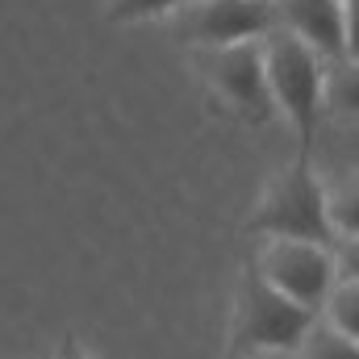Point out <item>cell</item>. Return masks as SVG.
I'll use <instances>...</instances> for the list:
<instances>
[{"label": "cell", "instance_id": "1", "mask_svg": "<svg viewBox=\"0 0 359 359\" xmlns=\"http://www.w3.org/2000/svg\"><path fill=\"white\" fill-rule=\"evenodd\" d=\"M264 59H268V80H271V92H276V104L297 126L301 159H309V147H313V134H318V113L326 104L330 67L313 46H305L284 25H276L264 38Z\"/></svg>", "mask_w": 359, "mask_h": 359}, {"label": "cell", "instance_id": "2", "mask_svg": "<svg viewBox=\"0 0 359 359\" xmlns=\"http://www.w3.org/2000/svg\"><path fill=\"white\" fill-rule=\"evenodd\" d=\"M251 230L268 238H297L339 251V234L330 222V192L309 172V159H297L288 172H280L268 184L259 213L251 217Z\"/></svg>", "mask_w": 359, "mask_h": 359}, {"label": "cell", "instance_id": "3", "mask_svg": "<svg viewBox=\"0 0 359 359\" xmlns=\"http://www.w3.org/2000/svg\"><path fill=\"white\" fill-rule=\"evenodd\" d=\"M318 326V313L284 297L276 284L264 280V271H247L238 284V305H234V355L251 351H301L309 330Z\"/></svg>", "mask_w": 359, "mask_h": 359}, {"label": "cell", "instance_id": "4", "mask_svg": "<svg viewBox=\"0 0 359 359\" xmlns=\"http://www.w3.org/2000/svg\"><path fill=\"white\" fill-rule=\"evenodd\" d=\"M255 268L264 271L268 284H276L284 297H292L309 313H326L330 292L339 288V259L330 247H318V243L268 238Z\"/></svg>", "mask_w": 359, "mask_h": 359}, {"label": "cell", "instance_id": "5", "mask_svg": "<svg viewBox=\"0 0 359 359\" xmlns=\"http://www.w3.org/2000/svg\"><path fill=\"white\" fill-rule=\"evenodd\" d=\"M205 76L209 84L230 100V109L255 126L276 117V92L268 80V59H264V38L259 42H238L205 55Z\"/></svg>", "mask_w": 359, "mask_h": 359}, {"label": "cell", "instance_id": "6", "mask_svg": "<svg viewBox=\"0 0 359 359\" xmlns=\"http://www.w3.org/2000/svg\"><path fill=\"white\" fill-rule=\"evenodd\" d=\"M271 29H276L271 0H192L184 13V34L201 42L205 50L259 42Z\"/></svg>", "mask_w": 359, "mask_h": 359}, {"label": "cell", "instance_id": "7", "mask_svg": "<svg viewBox=\"0 0 359 359\" xmlns=\"http://www.w3.org/2000/svg\"><path fill=\"white\" fill-rule=\"evenodd\" d=\"M280 21L322 59H347V0H280Z\"/></svg>", "mask_w": 359, "mask_h": 359}, {"label": "cell", "instance_id": "8", "mask_svg": "<svg viewBox=\"0 0 359 359\" xmlns=\"http://www.w3.org/2000/svg\"><path fill=\"white\" fill-rule=\"evenodd\" d=\"M297 359H359V343L347 339L339 326H330L326 318H318V326H313L309 339L301 343Z\"/></svg>", "mask_w": 359, "mask_h": 359}, {"label": "cell", "instance_id": "9", "mask_svg": "<svg viewBox=\"0 0 359 359\" xmlns=\"http://www.w3.org/2000/svg\"><path fill=\"white\" fill-rule=\"evenodd\" d=\"M326 104L339 113H359V59H339L326 76Z\"/></svg>", "mask_w": 359, "mask_h": 359}, {"label": "cell", "instance_id": "10", "mask_svg": "<svg viewBox=\"0 0 359 359\" xmlns=\"http://www.w3.org/2000/svg\"><path fill=\"white\" fill-rule=\"evenodd\" d=\"M330 326H339L347 339L359 343V284L355 280H339V288L330 292V305L322 313Z\"/></svg>", "mask_w": 359, "mask_h": 359}, {"label": "cell", "instance_id": "11", "mask_svg": "<svg viewBox=\"0 0 359 359\" xmlns=\"http://www.w3.org/2000/svg\"><path fill=\"white\" fill-rule=\"evenodd\" d=\"M330 222H334L339 243L343 238H359V180L330 192Z\"/></svg>", "mask_w": 359, "mask_h": 359}, {"label": "cell", "instance_id": "12", "mask_svg": "<svg viewBox=\"0 0 359 359\" xmlns=\"http://www.w3.org/2000/svg\"><path fill=\"white\" fill-rule=\"evenodd\" d=\"M180 4L184 0H113L109 17L113 21H142V17H163V13H172Z\"/></svg>", "mask_w": 359, "mask_h": 359}, {"label": "cell", "instance_id": "13", "mask_svg": "<svg viewBox=\"0 0 359 359\" xmlns=\"http://www.w3.org/2000/svg\"><path fill=\"white\" fill-rule=\"evenodd\" d=\"M334 259H339V280H355L359 284V238H343Z\"/></svg>", "mask_w": 359, "mask_h": 359}, {"label": "cell", "instance_id": "14", "mask_svg": "<svg viewBox=\"0 0 359 359\" xmlns=\"http://www.w3.org/2000/svg\"><path fill=\"white\" fill-rule=\"evenodd\" d=\"M347 59H359V0H347Z\"/></svg>", "mask_w": 359, "mask_h": 359}, {"label": "cell", "instance_id": "15", "mask_svg": "<svg viewBox=\"0 0 359 359\" xmlns=\"http://www.w3.org/2000/svg\"><path fill=\"white\" fill-rule=\"evenodd\" d=\"M234 359H297L292 351H251V355H234Z\"/></svg>", "mask_w": 359, "mask_h": 359}, {"label": "cell", "instance_id": "16", "mask_svg": "<svg viewBox=\"0 0 359 359\" xmlns=\"http://www.w3.org/2000/svg\"><path fill=\"white\" fill-rule=\"evenodd\" d=\"M59 359H88V355H84V351H80V347L67 339V343H63V351H59Z\"/></svg>", "mask_w": 359, "mask_h": 359}]
</instances>
